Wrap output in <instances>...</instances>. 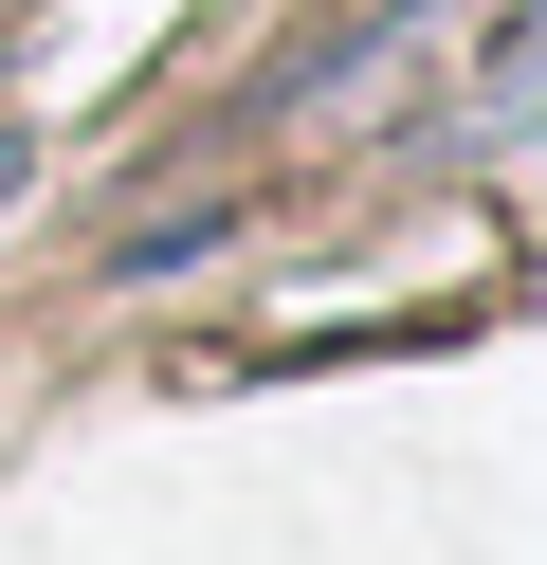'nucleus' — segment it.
Segmentation results:
<instances>
[{
    "label": "nucleus",
    "instance_id": "obj_1",
    "mask_svg": "<svg viewBox=\"0 0 547 565\" xmlns=\"http://www.w3.org/2000/svg\"><path fill=\"white\" fill-rule=\"evenodd\" d=\"M19 183H36V147H19V128H0V201H19Z\"/></svg>",
    "mask_w": 547,
    "mask_h": 565
}]
</instances>
